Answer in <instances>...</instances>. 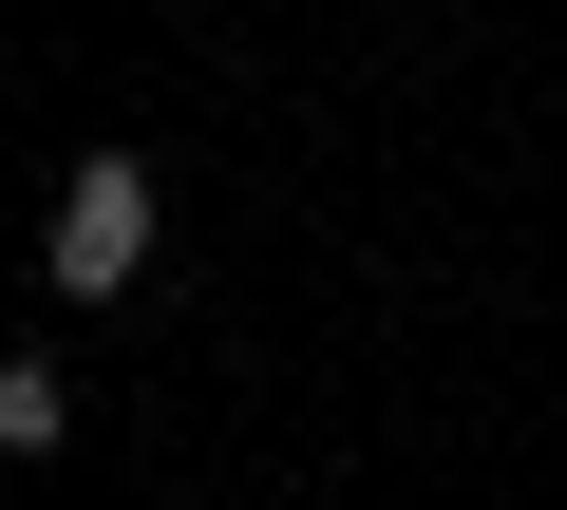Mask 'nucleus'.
Instances as JSON below:
<instances>
[{
  "label": "nucleus",
  "instance_id": "f257e3e1",
  "mask_svg": "<svg viewBox=\"0 0 567 510\" xmlns=\"http://www.w3.org/2000/svg\"><path fill=\"white\" fill-rule=\"evenodd\" d=\"M39 266H58V303H114V284L152 266V170H133V152H76V189H58V246H39Z\"/></svg>",
  "mask_w": 567,
  "mask_h": 510
},
{
  "label": "nucleus",
  "instance_id": "f03ea898",
  "mask_svg": "<svg viewBox=\"0 0 567 510\" xmlns=\"http://www.w3.org/2000/svg\"><path fill=\"white\" fill-rule=\"evenodd\" d=\"M76 435V397H58V360H0V454H58Z\"/></svg>",
  "mask_w": 567,
  "mask_h": 510
}]
</instances>
